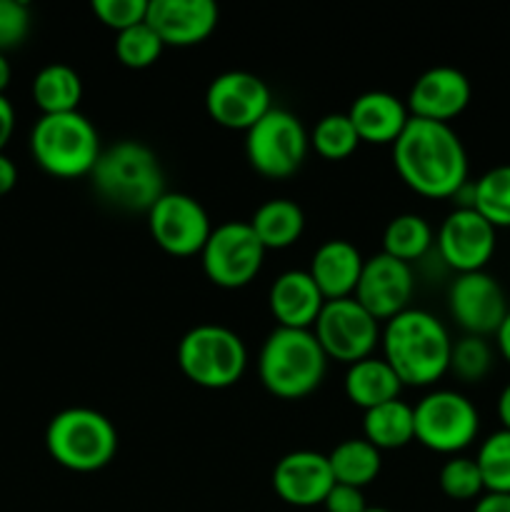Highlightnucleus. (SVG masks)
Segmentation results:
<instances>
[{
	"label": "nucleus",
	"mask_w": 510,
	"mask_h": 512,
	"mask_svg": "<svg viewBox=\"0 0 510 512\" xmlns=\"http://www.w3.org/2000/svg\"><path fill=\"white\" fill-rule=\"evenodd\" d=\"M398 178L413 193L430 200L455 198L468 180V153L450 125L410 118L403 135L393 143Z\"/></svg>",
	"instance_id": "1"
},
{
	"label": "nucleus",
	"mask_w": 510,
	"mask_h": 512,
	"mask_svg": "<svg viewBox=\"0 0 510 512\" xmlns=\"http://www.w3.org/2000/svg\"><path fill=\"white\" fill-rule=\"evenodd\" d=\"M383 360L395 370L400 383L430 388L448 375L453 338L443 320L420 308H408L390 318L380 333Z\"/></svg>",
	"instance_id": "2"
},
{
	"label": "nucleus",
	"mask_w": 510,
	"mask_h": 512,
	"mask_svg": "<svg viewBox=\"0 0 510 512\" xmlns=\"http://www.w3.org/2000/svg\"><path fill=\"white\" fill-rule=\"evenodd\" d=\"M88 178L105 203L125 213H148L165 193L158 155L138 140H120L103 148Z\"/></svg>",
	"instance_id": "3"
},
{
	"label": "nucleus",
	"mask_w": 510,
	"mask_h": 512,
	"mask_svg": "<svg viewBox=\"0 0 510 512\" xmlns=\"http://www.w3.org/2000/svg\"><path fill=\"white\" fill-rule=\"evenodd\" d=\"M328 358L313 330L275 328L258 355V378L270 395L300 400L320 388Z\"/></svg>",
	"instance_id": "4"
},
{
	"label": "nucleus",
	"mask_w": 510,
	"mask_h": 512,
	"mask_svg": "<svg viewBox=\"0 0 510 512\" xmlns=\"http://www.w3.org/2000/svg\"><path fill=\"white\" fill-rule=\"evenodd\" d=\"M33 160L53 178L73 180L93 173L100 153V135L80 110L40 115L30 130Z\"/></svg>",
	"instance_id": "5"
},
{
	"label": "nucleus",
	"mask_w": 510,
	"mask_h": 512,
	"mask_svg": "<svg viewBox=\"0 0 510 512\" xmlns=\"http://www.w3.org/2000/svg\"><path fill=\"white\" fill-rule=\"evenodd\" d=\"M48 455L70 473H98L118 453V430L93 408H65L45 430Z\"/></svg>",
	"instance_id": "6"
},
{
	"label": "nucleus",
	"mask_w": 510,
	"mask_h": 512,
	"mask_svg": "<svg viewBox=\"0 0 510 512\" xmlns=\"http://www.w3.org/2000/svg\"><path fill=\"white\" fill-rule=\"evenodd\" d=\"M178 368L193 385L205 390L233 388L248 368V348L235 330L203 323L180 338Z\"/></svg>",
	"instance_id": "7"
},
{
	"label": "nucleus",
	"mask_w": 510,
	"mask_h": 512,
	"mask_svg": "<svg viewBox=\"0 0 510 512\" xmlns=\"http://www.w3.org/2000/svg\"><path fill=\"white\" fill-rule=\"evenodd\" d=\"M415 440L430 453L460 455L478 440L480 413L458 390H433L413 408Z\"/></svg>",
	"instance_id": "8"
},
{
	"label": "nucleus",
	"mask_w": 510,
	"mask_h": 512,
	"mask_svg": "<svg viewBox=\"0 0 510 512\" xmlns=\"http://www.w3.org/2000/svg\"><path fill=\"white\" fill-rule=\"evenodd\" d=\"M310 148L298 115L285 108H270L245 133V158L250 168L270 180H285L298 173Z\"/></svg>",
	"instance_id": "9"
},
{
	"label": "nucleus",
	"mask_w": 510,
	"mask_h": 512,
	"mask_svg": "<svg viewBox=\"0 0 510 512\" xmlns=\"http://www.w3.org/2000/svg\"><path fill=\"white\" fill-rule=\"evenodd\" d=\"M265 253L250 223L228 220L215 225L200 253L205 278L225 290H238L253 283L263 270Z\"/></svg>",
	"instance_id": "10"
},
{
	"label": "nucleus",
	"mask_w": 510,
	"mask_h": 512,
	"mask_svg": "<svg viewBox=\"0 0 510 512\" xmlns=\"http://www.w3.org/2000/svg\"><path fill=\"white\" fill-rule=\"evenodd\" d=\"M380 323L355 298L328 300L313 325L325 358L343 365L370 358L380 345Z\"/></svg>",
	"instance_id": "11"
},
{
	"label": "nucleus",
	"mask_w": 510,
	"mask_h": 512,
	"mask_svg": "<svg viewBox=\"0 0 510 512\" xmlns=\"http://www.w3.org/2000/svg\"><path fill=\"white\" fill-rule=\"evenodd\" d=\"M148 230L163 253L173 258H193L203 253L213 225L200 200L188 193L165 190L148 210Z\"/></svg>",
	"instance_id": "12"
},
{
	"label": "nucleus",
	"mask_w": 510,
	"mask_h": 512,
	"mask_svg": "<svg viewBox=\"0 0 510 512\" xmlns=\"http://www.w3.org/2000/svg\"><path fill=\"white\" fill-rule=\"evenodd\" d=\"M270 108H273L270 88L263 78L248 70H228L215 75L205 90V110L210 120L225 130L248 133Z\"/></svg>",
	"instance_id": "13"
},
{
	"label": "nucleus",
	"mask_w": 510,
	"mask_h": 512,
	"mask_svg": "<svg viewBox=\"0 0 510 512\" xmlns=\"http://www.w3.org/2000/svg\"><path fill=\"white\" fill-rule=\"evenodd\" d=\"M448 310L463 335L490 338L500 330L505 315L510 313L508 295L503 285L490 273L455 275L448 288Z\"/></svg>",
	"instance_id": "14"
},
{
	"label": "nucleus",
	"mask_w": 510,
	"mask_h": 512,
	"mask_svg": "<svg viewBox=\"0 0 510 512\" xmlns=\"http://www.w3.org/2000/svg\"><path fill=\"white\" fill-rule=\"evenodd\" d=\"M498 230L473 208H455L435 233V250L455 275L480 273L493 260Z\"/></svg>",
	"instance_id": "15"
},
{
	"label": "nucleus",
	"mask_w": 510,
	"mask_h": 512,
	"mask_svg": "<svg viewBox=\"0 0 510 512\" xmlns=\"http://www.w3.org/2000/svg\"><path fill=\"white\" fill-rule=\"evenodd\" d=\"M415 293L413 268L403 260H395L390 255L378 253L365 260L363 273H360L358 288L353 298L373 315L375 320H385L400 315L410 308V300Z\"/></svg>",
	"instance_id": "16"
},
{
	"label": "nucleus",
	"mask_w": 510,
	"mask_h": 512,
	"mask_svg": "<svg viewBox=\"0 0 510 512\" xmlns=\"http://www.w3.org/2000/svg\"><path fill=\"white\" fill-rule=\"evenodd\" d=\"M470 98H473V88L463 70L435 65L418 75L405 105L410 110V118L450 125V120H455L468 108Z\"/></svg>",
	"instance_id": "17"
},
{
	"label": "nucleus",
	"mask_w": 510,
	"mask_h": 512,
	"mask_svg": "<svg viewBox=\"0 0 510 512\" xmlns=\"http://www.w3.org/2000/svg\"><path fill=\"white\" fill-rule=\"evenodd\" d=\"M335 485L328 455L315 450H295L283 455L273 468V490L285 505L315 508L323 505Z\"/></svg>",
	"instance_id": "18"
},
{
	"label": "nucleus",
	"mask_w": 510,
	"mask_h": 512,
	"mask_svg": "<svg viewBox=\"0 0 510 512\" xmlns=\"http://www.w3.org/2000/svg\"><path fill=\"white\" fill-rule=\"evenodd\" d=\"M218 5L213 0H150L145 23L170 48H193L218 28Z\"/></svg>",
	"instance_id": "19"
},
{
	"label": "nucleus",
	"mask_w": 510,
	"mask_h": 512,
	"mask_svg": "<svg viewBox=\"0 0 510 512\" xmlns=\"http://www.w3.org/2000/svg\"><path fill=\"white\" fill-rule=\"evenodd\" d=\"M268 305L278 328L313 330L325 298L313 283L308 270H285L270 285Z\"/></svg>",
	"instance_id": "20"
},
{
	"label": "nucleus",
	"mask_w": 510,
	"mask_h": 512,
	"mask_svg": "<svg viewBox=\"0 0 510 512\" xmlns=\"http://www.w3.org/2000/svg\"><path fill=\"white\" fill-rule=\"evenodd\" d=\"M348 118L360 143L393 145L410 123V110L398 95L385 90H370L358 95L348 110Z\"/></svg>",
	"instance_id": "21"
},
{
	"label": "nucleus",
	"mask_w": 510,
	"mask_h": 512,
	"mask_svg": "<svg viewBox=\"0 0 510 512\" xmlns=\"http://www.w3.org/2000/svg\"><path fill=\"white\" fill-rule=\"evenodd\" d=\"M363 265V255L350 240L333 238L318 245V250L310 258L308 273L328 303V300L353 298Z\"/></svg>",
	"instance_id": "22"
},
{
	"label": "nucleus",
	"mask_w": 510,
	"mask_h": 512,
	"mask_svg": "<svg viewBox=\"0 0 510 512\" xmlns=\"http://www.w3.org/2000/svg\"><path fill=\"white\" fill-rule=\"evenodd\" d=\"M343 388L345 398L365 413V410H373L378 405L390 403V400H398L403 383L383 358L370 355L360 363L348 365Z\"/></svg>",
	"instance_id": "23"
},
{
	"label": "nucleus",
	"mask_w": 510,
	"mask_h": 512,
	"mask_svg": "<svg viewBox=\"0 0 510 512\" xmlns=\"http://www.w3.org/2000/svg\"><path fill=\"white\" fill-rule=\"evenodd\" d=\"M265 250H285L300 240L305 230V215L295 200H265L248 220Z\"/></svg>",
	"instance_id": "24"
},
{
	"label": "nucleus",
	"mask_w": 510,
	"mask_h": 512,
	"mask_svg": "<svg viewBox=\"0 0 510 512\" xmlns=\"http://www.w3.org/2000/svg\"><path fill=\"white\" fill-rule=\"evenodd\" d=\"M363 438L373 448L383 450H400L415 440V420L413 405L403 400H390V403L378 405L373 410L363 413Z\"/></svg>",
	"instance_id": "25"
},
{
	"label": "nucleus",
	"mask_w": 510,
	"mask_h": 512,
	"mask_svg": "<svg viewBox=\"0 0 510 512\" xmlns=\"http://www.w3.org/2000/svg\"><path fill=\"white\" fill-rule=\"evenodd\" d=\"M83 100V80L70 65L50 63L33 80V103L43 115L75 113Z\"/></svg>",
	"instance_id": "26"
},
{
	"label": "nucleus",
	"mask_w": 510,
	"mask_h": 512,
	"mask_svg": "<svg viewBox=\"0 0 510 512\" xmlns=\"http://www.w3.org/2000/svg\"><path fill=\"white\" fill-rule=\"evenodd\" d=\"M328 463L330 470H333L335 483L363 490L365 485H370L380 475L383 455L365 438H348L330 450Z\"/></svg>",
	"instance_id": "27"
},
{
	"label": "nucleus",
	"mask_w": 510,
	"mask_h": 512,
	"mask_svg": "<svg viewBox=\"0 0 510 512\" xmlns=\"http://www.w3.org/2000/svg\"><path fill=\"white\" fill-rule=\"evenodd\" d=\"M433 245L435 233L423 215H395L383 230V253L408 265H413L415 260H423Z\"/></svg>",
	"instance_id": "28"
},
{
	"label": "nucleus",
	"mask_w": 510,
	"mask_h": 512,
	"mask_svg": "<svg viewBox=\"0 0 510 512\" xmlns=\"http://www.w3.org/2000/svg\"><path fill=\"white\" fill-rule=\"evenodd\" d=\"M470 208L495 230L510 228V163L495 165L475 180Z\"/></svg>",
	"instance_id": "29"
},
{
	"label": "nucleus",
	"mask_w": 510,
	"mask_h": 512,
	"mask_svg": "<svg viewBox=\"0 0 510 512\" xmlns=\"http://www.w3.org/2000/svg\"><path fill=\"white\" fill-rule=\"evenodd\" d=\"M485 493L510 495V430L500 428L480 443L475 455Z\"/></svg>",
	"instance_id": "30"
},
{
	"label": "nucleus",
	"mask_w": 510,
	"mask_h": 512,
	"mask_svg": "<svg viewBox=\"0 0 510 512\" xmlns=\"http://www.w3.org/2000/svg\"><path fill=\"white\" fill-rule=\"evenodd\" d=\"M310 145L325 160H345L358 150L360 138L350 123L348 113H330L315 123L310 133Z\"/></svg>",
	"instance_id": "31"
},
{
	"label": "nucleus",
	"mask_w": 510,
	"mask_h": 512,
	"mask_svg": "<svg viewBox=\"0 0 510 512\" xmlns=\"http://www.w3.org/2000/svg\"><path fill=\"white\" fill-rule=\"evenodd\" d=\"M493 360V345L488 343V338L463 335V338L453 340L448 373H453L460 383H480L488 378Z\"/></svg>",
	"instance_id": "32"
},
{
	"label": "nucleus",
	"mask_w": 510,
	"mask_h": 512,
	"mask_svg": "<svg viewBox=\"0 0 510 512\" xmlns=\"http://www.w3.org/2000/svg\"><path fill=\"white\" fill-rule=\"evenodd\" d=\"M163 48V40L148 23L133 25V28L115 35V58L130 70L150 68L160 58Z\"/></svg>",
	"instance_id": "33"
},
{
	"label": "nucleus",
	"mask_w": 510,
	"mask_h": 512,
	"mask_svg": "<svg viewBox=\"0 0 510 512\" xmlns=\"http://www.w3.org/2000/svg\"><path fill=\"white\" fill-rule=\"evenodd\" d=\"M438 485L445 498L458 500V503L480 500L485 495L483 475H480L478 463H475V458H465V455H453L440 468Z\"/></svg>",
	"instance_id": "34"
},
{
	"label": "nucleus",
	"mask_w": 510,
	"mask_h": 512,
	"mask_svg": "<svg viewBox=\"0 0 510 512\" xmlns=\"http://www.w3.org/2000/svg\"><path fill=\"white\" fill-rule=\"evenodd\" d=\"M93 13L105 28L123 33V30L133 28V25L145 23L148 15V0H95Z\"/></svg>",
	"instance_id": "35"
},
{
	"label": "nucleus",
	"mask_w": 510,
	"mask_h": 512,
	"mask_svg": "<svg viewBox=\"0 0 510 512\" xmlns=\"http://www.w3.org/2000/svg\"><path fill=\"white\" fill-rule=\"evenodd\" d=\"M30 33V10L20 0H0V53L18 48Z\"/></svg>",
	"instance_id": "36"
},
{
	"label": "nucleus",
	"mask_w": 510,
	"mask_h": 512,
	"mask_svg": "<svg viewBox=\"0 0 510 512\" xmlns=\"http://www.w3.org/2000/svg\"><path fill=\"white\" fill-rule=\"evenodd\" d=\"M323 508L325 512H365L368 505H365L363 490L335 483L333 488H330L328 498L323 500Z\"/></svg>",
	"instance_id": "37"
},
{
	"label": "nucleus",
	"mask_w": 510,
	"mask_h": 512,
	"mask_svg": "<svg viewBox=\"0 0 510 512\" xmlns=\"http://www.w3.org/2000/svg\"><path fill=\"white\" fill-rule=\"evenodd\" d=\"M15 130V108L5 95H0V153L5 150V145L10 143Z\"/></svg>",
	"instance_id": "38"
},
{
	"label": "nucleus",
	"mask_w": 510,
	"mask_h": 512,
	"mask_svg": "<svg viewBox=\"0 0 510 512\" xmlns=\"http://www.w3.org/2000/svg\"><path fill=\"white\" fill-rule=\"evenodd\" d=\"M473 512H510V495L485 493L483 498L475 500Z\"/></svg>",
	"instance_id": "39"
},
{
	"label": "nucleus",
	"mask_w": 510,
	"mask_h": 512,
	"mask_svg": "<svg viewBox=\"0 0 510 512\" xmlns=\"http://www.w3.org/2000/svg\"><path fill=\"white\" fill-rule=\"evenodd\" d=\"M18 183V168L5 153H0V195H8Z\"/></svg>",
	"instance_id": "40"
},
{
	"label": "nucleus",
	"mask_w": 510,
	"mask_h": 512,
	"mask_svg": "<svg viewBox=\"0 0 510 512\" xmlns=\"http://www.w3.org/2000/svg\"><path fill=\"white\" fill-rule=\"evenodd\" d=\"M495 345H498V353L503 355L505 363L510 365V313L505 315L503 325H500V330L495 333Z\"/></svg>",
	"instance_id": "41"
},
{
	"label": "nucleus",
	"mask_w": 510,
	"mask_h": 512,
	"mask_svg": "<svg viewBox=\"0 0 510 512\" xmlns=\"http://www.w3.org/2000/svg\"><path fill=\"white\" fill-rule=\"evenodd\" d=\"M498 420L500 428L510 430V383L498 395Z\"/></svg>",
	"instance_id": "42"
},
{
	"label": "nucleus",
	"mask_w": 510,
	"mask_h": 512,
	"mask_svg": "<svg viewBox=\"0 0 510 512\" xmlns=\"http://www.w3.org/2000/svg\"><path fill=\"white\" fill-rule=\"evenodd\" d=\"M10 75H13V70H10L8 58H5V53H0V95H5V88L10 85Z\"/></svg>",
	"instance_id": "43"
},
{
	"label": "nucleus",
	"mask_w": 510,
	"mask_h": 512,
	"mask_svg": "<svg viewBox=\"0 0 510 512\" xmlns=\"http://www.w3.org/2000/svg\"><path fill=\"white\" fill-rule=\"evenodd\" d=\"M365 512H393V510H385V508H368Z\"/></svg>",
	"instance_id": "44"
}]
</instances>
